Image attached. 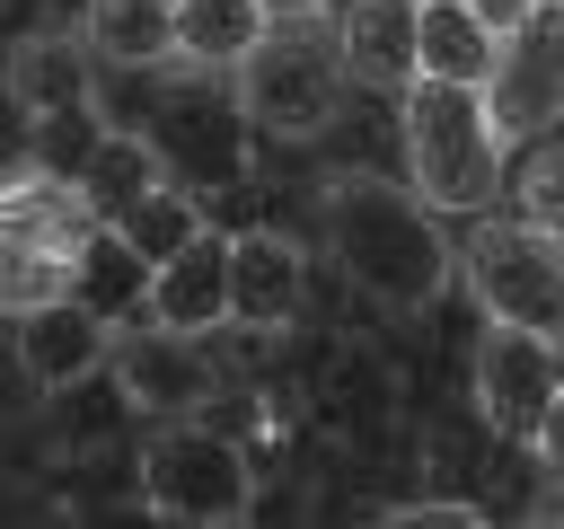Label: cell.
<instances>
[{"instance_id":"6da1fadb","label":"cell","mask_w":564,"mask_h":529,"mask_svg":"<svg viewBox=\"0 0 564 529\" xmlns=\"http://www.w3.org/2000/svg\"><path fill=\"white\" fill-rule=\"evenodd\" d=\"M326 238L344 256V273L388 300V309H432L441 282H449V238L432 229V203L388 185V176H335L326 194Z\"/></svg>"},{"instance_id":"7a4b0ae2","label":"cell","mask_w":564,"mask_h":529,"mask_svg":"<svg viewBox=\"0 0 564 529\" xmlns=\"http://www.w3.org/2000/svg\"><path fill=\"white\" fill-rule=\"evenodd\" d=\"M405 168L432 212H485L502 185V132L485 115V88L414 79L405 88Z\"/></svg>"},{"instance_id":"3957f363","label":"cell","mask_w":564,"mask_h":529,"mask_svg":"<svg viewBox=\"0 0 564 529\" xmlns=\"http://www.w3.org/2000/svg\"><path fill=\"white\" fill-rule=\"evenodd\" d=\"M344 44H335V18H264L256 53L238 62V106L256 132H282V141H308L335 123L344 106Z\"/></svg>"},{"instance_id":"277c9868","label":"cell","mask_w":564,"mask_h":529,"mask_svg":"<svg viewBox=\"0 0 564 529\" xmlns=\"http://www.w3.org/2000/svg\"><path fill=\"white\" fill-rule=\"evenodd\" d=\"M141 494H150V511H167V520L229 529V520H247V503H256V467H247V450H238L229 432H212V423H159L150 450H141Z\"/></svg>"},{"instance_id":"5b68a950","label":"cell","mask_w":564,"mask_h":529,"mask_svg":"<svg viewBox=\"0 0 564 529\" xmlns=\"http://www.w3.org/2000/svg\"><path fill=\"white\" fill-rule=\"evenodd\" d=\"M458 256H467V282H476L485 317L564 335V247H555L538 220H485Z\"/></svg>"},{"instance_id":"8992f818","label":"cell","mask_w":564,"mask_h":529,"mask_svg":"<svg viewBox=\"0 0 564 529\" xmlns=\"http://www.w3.org/2000/svg\"><path fill=\"white\" fill-rule=\"evenodd\" d=\"M485 115H494L502 150H511V141H529V132H546V123L564 115V0H538L520 26H502V35H494Z\"/></svg>"},{"instance_id":"52a82bcc","label":"cell","mask_w":564,"mask_h":529,"mask_svg":"<svg viewBox=\"0 0 564 529\" xmlns=\"http://www.w3.org/2000/svg\"><path fill=\"white\" fill-rule=\"evenodd\" d=\"M555 388H564L555 335L494 317V326H485V344H476V406H485V423H494V432H511V441H529Z\"/></svg>"},{"instance_id":"ba28073f","label":"cell","mask_w":564,"mask_h":529,"mask_svg":"<svg viewBox=\"0 0 564 529\" xmlns=\"http://www.w3.org/2000/svg\"><path fill=\"white\" fill-rule=\"evenodd\" d=\"M150 326H176V335H220L229 326V238L212 220L176 256L150 264Z\"/></svg>"},{"instance_id":"9c48e42d","label":"cell","mask_w":564,"mask_h":529,"mask_svg":"<svg viewBox=\"0 0 564 529\" xmlns=\"http://www.w3.org/2000/svg\"><path fill=\"white\" fill-rule=\"evenodd\" d=\"M18 326V370L35 379V388H79L97 361H115V326L88 309V300H44V309H26V317H9Z\"/></svg>"},{"instance_id":"30bf717a","label":"cell","mask_w":564,"mask_h":529,"mask_svg":"<svg viewBox=\"0 0 564 529\" xmlns=\"http://www.w3.org/2000/svg\"><path fill=\"white\" fill-rule=\"evenodd\" d=\"M414 26H423V0H344L335 9V44H344V71L361 88H414Z\"/></svg>"},{"instance_id":"8fae6325","label":"cell","mask_w":564,"mask_h":529,"mask_svg":"<svg viewBox=\"0 0 564 529\" xmlns=\"http://www.w3.org/2000/svg\"><path fill=\"white\" fill-rule=\"evenodd\" d=\"M115 370H123L132 406H150V414H185L212 397V353H203V335H176V326H141L115 353Z\"/></svg>"},{"instance_id":"7c38bea8","label":"cell","mask_w":564,"mask_h":529,"mask_svg":"<svg viewBox=\"0 0 564 529\" xmlns=\"http://www.w3.org/2000/svg\"><path fill=\"white\" fill-rule=\"evenodd\" d=\"M70 300H88L106 326L150 317V256H141L115 220H97V229L70 247Z\"/></svg>"},{"instance_id":"4fadbf2b","label":"cell","mask_w":564,"mask_h":529,"mask_svg":"<svg viewBox=\"0 0 564 529\" xmlns=\"http://www.w3.org/2000/svg\"><path fill=\"white\" fill-rule=\"evenodd\" d=\"M291 309H300V256H291V238H273V229L229 238V326L273 335V326H291Z\"/></svg>"},{"instance_id":"5bb4252c","label":"cell","mask_w":564,"mask_h":529,"mask_svg":"<svg viewBox=\"0 0 564 529\" xmlns=\"http://www.w3.org/2000/svg\"><path fill=\"white\" fill-rule=\"evenodd\" d=\"M79 44L106 71H159V62H176V0H88Z\"/></svg>"},{"instance_id":"9a60e30c","label":"cell","mask_w":564,"mask_h":529,"mask_svg":"<svg viewBox=\"0 0 564 529\" xmlns=\"http://www.w3.org/2000/svg\"><path fill=\"white\" fill-rule=\"evenodd\" d=\"M88 44L79 35H26L18 53H9V106L18 115H35V123H53V115H79L88 106Z\"/></svg>"},{"instance_id":"2e32d148","label":"cell","mask_w":564,"mask_h":529,"mask_svg":"<svg viewBox=\"0 0 564 529\" xmlns=\"http://www.w3.org/2000/svg\"><path fill=\"white\" fill-rule=\"evenodd\" d=\"M97 229V212H88V194H79V176H18V185H0V238H26V247H79Z\"/></svg>"},{"instance_id":"e0dca14e","label":"cell","mask_w":564,"mask_h":529,"mask_svg":"<svg viewBox=\"0 0 564 529\" xmlns=\"http://www.w3.org/2000/svg\"><path fill=\"white\" fill-rule=\"evenodd\" d=\"M414 79H467V88H485V71H494V26L467 9V0H423V26H414Z\"/></svg>"},{"instance_id":"ac0fdd59","label":"cell","mask_w":564,"mask_h":529,"mask_svg":"<svg viewBox=\"0 0 564 529\" xmlns=\"http://www.w3.org/2000/svg\"><path fill=\"white\" fill-rule=\"evenodd\" d=\"M264 35V0H176V62L185 71H238Z\"/></svg>"},{"instance_id":"d6986e66","label":"cell","mask_w":564,"mask_h":529,"mask_svg":"<svg viewBox=\"0 0 564 529\" xmlns=\"http://www.w3.org/2000/svg\"><path fill=\"white\" fill-rule=\"evenodd\" d=\"M159 176H167V168H159V150H150L132 123H115V132L79 159V194H88V212H97V220H123Z\"/></svg>"},{"instance_id":"ffe728a7","label":"cell","mask_w":564,"mask_h":529,"mask_svg":"<svg viewBox=\"0 0 564 529\" xmlns=\"http://www.w3.org/2000/svg\"><path fill=\"white\" fill-rule=\"evenodd\" d=\"M115 229H123V238H132V247H141V256L159 264V256H176V247H185V238L203 229V203H194V194H185L176 176H159V185H150V194H141V203H132V212H123Z\"/></svg>"},{"instance_id":"44dd1931","label":"cell","mask_w":564,"mask_h":529,"mask_svg":"<svg viewBox=\"0 0 564 529\" xmlns=\"http://www.w3.org/2000/svg\"><path fill=\"white\" fill-rule=\"evenodd\" d=\"M70 291V256L62 247H26V238H0V317H26L44 300Z\"/></svg>"},{"instance_id":"7402d4cb","label":"cell","mask_w":564,"mask_h":529,"mask_svg":"<svg viewBox=\"0 0 564 529\" xmlns=\"http://www.w3.org/2000/svg\"><path fill=\"white\" fill-rule=\"evenodd\" d=\"M520 203H529V220L564 247V150H538L529 159V176H520Z\"/></svg>"},{"instance_id":"603a6c76","label":"cell","mask_w":564,"mask_h":529,"mask_svg":"<svg viewBox=\"0 0 564 529\" xmlns=\"http://www.w3.org/2000/svg\"><path fill=\"white\" fill-rule=\"evenodd\" d=\"M388 520H432V529H476L485 511H476V503H397Z\"/></svg>"},{"instance_id":"cb8c5ba5","label":"cell","mask_w":564,"mask_h":529,"mask_svg":"<svg viewBox=\"0 0 564 529\" xmlns=\"http://www.w3.org/2000/svg\"><path fill=\"white\" fill-rule=\"evenodd\" d=\"M529 450H538V458H546V467L564 476V388L546 397V414H538V432H529Z\"/></svg>"},{"instance_id":"d4e9b609","label":"cell","mask_w":564,"mask_h":529,"mask_svg":"<svg viewBox=\"0 0 564 529\" xmlns=\"http://www.w3.org/2000/svg\"><path fill=\"white\" fill-rule=\"evenodd\" d=\"M467 9H476V18H485V26H494V35H502V26H520V18H529V9H538V0H467Z\"/></svg>"},{"instance_id":"484cf974","label":"cell","mask_w":564,"mask_h":529,"mask_svg":"<svg viewBox=\"0 0 564 529\" xmlns=\"http://www.w3.org/2000/svg\"><path fill=\"white\" fill-rule=\"evenodd\" d=\"M326 0H264V18H317Z\"/></svg>"},{"instance_id":"4316f807","label":"cell","mask_w":564,"mask_h":529,"mask_svg":"<svg viewBox=\"0 0 564 529\" xmlns=\"http://www.w3.org/2000/svg\"><path fill=\"white\" fill-rule=\"evenodd\" d=\"M529 520H564V485H555V494H538V503H529Z\"/></svg>"}]
</instances>
